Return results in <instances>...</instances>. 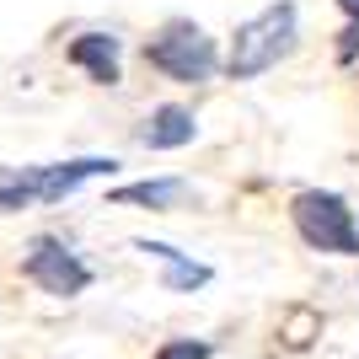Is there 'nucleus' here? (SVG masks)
Listing matches in <instances>:
<instances>
[{
  "instance_id": "f257e3e1",
  "label": "nucleus",
  "mask_w": 359,
  "mask_h": 359,
  "mask_svg": "<svg viewBox=\"0 0 359 359\" xmlns=\"http://www.w3.org/2000/svg\"><path fill=\"white\" fill-rule=\"evenodd\" d=\"M113 156H75V161H43V166H0V215L32 210V204H60L81 182L113 177Z\"/></svg>"
},
{
  "instance_id": "f03ea898",
  "label": "nucleus",
  "mask_w": 359,
  "mask_h": 359,
  "mask_svg": "<svg viewBox=\"0 0 359 359\" xmlns=\"http://www.w3.org/2000/svg\"><path fill=\"white\" fill-rule=\"evenodd\" d=\"M295 38H300V6L295 0H279L269 11H257L252 22L236 27V43L225 54V75L231 81H257L263 70H273L295 48Z\"/></svg>"
},
{
  "instance_id": "7ed1b4c3",
  "label": "nucleus",
  "mask_w": 359,
  "mask_h": 359,
  "mask_svg": "<svg viewBox=\"0 0 359 359\" xmlns=\"http://www.w3.org/2000/svg\"><path fill=\"white\" fill-rule=\"evenodd\" d=\"M145 65L161 70L166 81H177V86H204L220 75V43L198 22H166L145 43Z\"/></svg>"
},
{
  "instance_id": "20e7f679",
  "label": "nucleus",
  "mask_w": 359,
  "mask_h": 359,
  "mask_svg": "<svg viewBox=\"0 0 359 359\" xmlns=\"http://www.w3.org/2000/svg\"><path fill=\"white\" fill-rule=\"evenodd\" d=\"M290 220H295L300 241L311 252L327 257H359V220L348 210L344 194H327V188H306V194L290 198Z\"/></svg>"
},
{
  "instance_id": "39448f33",
  "label": "nucleus",
  "mask_w": 359,
  "mask_h": 359,
  "mask_svg": "<svg viewBox=\"0 0 359 359\" xmlns=\"http://www.w3.org/2000/svg\"><path fill=\"white\" fill-rule=\"evenodd\" d=\"M22 273H27L43 295H60V300L81 295V290L91 285V269L65 247L60 236H38V241H32L27 257H22Z\"/></svg>"
},
{
  "instance_id": "423d86ee",
  "label": "nucleus",
  "mask_w": 359,
  "mask_h": 359,
  "mask_svg": "<svg viewBox=\"0 0 359 359\" xmlns=\"http://www.w3.org/2000/svg\"><path fill=\"white\" fill-rule=\"evenodd\" d=\"M194 140H198V118L177 102H161L145 118V129H140V145L145 150H182V145H194Z\"/></svg>"
},
{
  "instance_id": "0eeeda50",
  "label": "nucleus",
  "mask_w": 359,
  "mask_h": 359,
  "mask_svg": "<svg viewBox=\"0 0 359 359\" xmlns=\"http://www.w3.org/2000/svg\"><path fill=\"white\" fill-rule=\"evenodd\" d=\"M135 252H145V257L161 263V285L166 290H198V285H210V279H215L210 263H194V257L177 252L172 241H135Z\"/></svg>"
},
{
  "instance_id": "6e6552de",
  "label": "nucleus",
  "mask_w": 359,
  "mask_h": 359,
  "mask_svg": "<svg viewBox=\"0 0 359 359\" xmlns=\"http://www.w3.org/2000/svg\"><path fill=\"white\" fill-rule=\"evenodd\" d=\"M70 65H81L91 81L113 86V81H118V38H113V32H81L70 43Z\"/></svg>"
},
{
  "instance_id": "1a4fd4ad",
  "label": "nucleus",
  "mask_w": 359,
  "mask_h": 359,
  "mask_svg": "<svg viewBox=\"0 0 359 359\" xmlns=\"http://www.w3.org/2000/svg\"><path fill=\"white\" fill-rule=\"evenodd\" d=\"M188 194L182 177H145V182H123L107 194V204H140V210H172L177 198Z\"/></svg>"
},
{
  "instance_id": "9d476101",
  "label": "nucleus",
  "mask_w": 359,
  "mask_h": 359,
  "mask_svg": "<svg viewBox=\"0 0 359 359\" xmlns=\"http://www.w3.org/2000/svg\"><path fill=\"white\" fill-rule=\"evenodd\" d=\"M156 359H210V344L204 338H166L156 348Z\"/></svg>"
},
{
  "instance_id": "9b49d317",
  "label": "nucleus",
  "mask_w": 359,
  "mask_h": 359,
  "mask_svg": "<svg viewBox=\"0 0 359 359\" xmlns=\"http://www.w3.org/2000/svg\"><path fill=\"white\" fill-rule=\"evenodd\" d=\"M354 54H359V22H348V32H344V43H338V60H354Z\"/></svg>"
},
{
  "instance_id": "f8f14e48",
  "label": "nucleus",
  "mask_w": 359,
  "mask_h": 359,
  "mask_svg": "<svg viewBox=\"0 0 359 359\" xmlns=\"http://www.w3.org/2000/svg\"><path fill=\"white\" fill-rule=\"evenodd\" d=\"M338 6H344V16H348V22H359V0H338Z\"/></svg>"
}]
</instances>
